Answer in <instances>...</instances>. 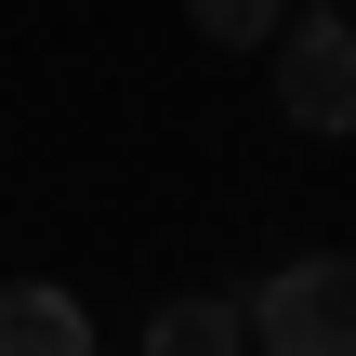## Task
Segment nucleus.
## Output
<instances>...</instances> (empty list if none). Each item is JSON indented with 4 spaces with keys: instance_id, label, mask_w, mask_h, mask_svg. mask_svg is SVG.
I'll list each match as a JSON object with an SVG mask.
<instances>
[{
    "instance_id": "obj_1",
    "label": "nucleus",
    "mask_w": 356,
    "mask_h": 356,
    "mask_svg": "<svg viewBox=\"0 0 356 356\" xmlns=\"http://www.w3.org/2000/svg\"><path fill=\"white\" fill-rule=\"evenodd\" d=\"M251 356H356V251H291L238 291Z\"/></svg>"
},
{
    "instance_id": "obj_2",
    "label": "nucleus",
    "mask_w": 356,
    "mask_h": 356,
    "mask_svg": "<svg viewBox=\"0 0 356 356\" xmlns=\"http://www.w3.org/2000/svg\"><path fill=\"white\" fill-rule=\"evenodd\" d=\"M264 53H277V106H291V132L343 145V132H356V26H343V13H291Z\"/></svg>"
},
{
    "instance_id": "obj_3",
    "label": "nucleus",
    "mask_w": 356,
    "mask_h": 356,
    "mask_svg": "<svg viewBox=\"0 0 356 356\" xmlns=\"http://www.w3.org/2000/svg\"><path fill=\"white\" fill-rule=\"evenodd\" d=\"M0 356H92L79 291H53V277H0Z\"/></svg>"
},
{
    "instance_id": "obj_4",
    "label": "nucleus",
    "mask_w": 356,
    "mask_h": 356,
    "mask_svg": "<svg viewBox=\"0 0 356 356\" xmlns=\"http://www.w3.org/2000/svg\"><path fill=\"white\" fill-rule=\"evenodd\" d=\"M145 356H251V317H238V291H172V304L145 317Z\"/></svg>"
},
{
    "instance_id": "obj_5",
    "label": "nucleus",
    "mask_w": 356,
    "mask_h": 356,
    "mask_svg": "<svg viewBox=\"0 0 356 356\" xmlns=\"http://www.w3.org/2000/svg\"><path fill=\"white\" fill-rule=\"evenodd\" d=\"M185 13H198V40H211V53H264V40L291 26V0H185Z\"/></svg>"
},
{
    "instance_id": "obj_6",
    "label": "nucleus",
    "mask_w": 356,
    "mask_h": 356,
    "mask_svg": "<svg viewBox=\"0 0 356 356\" xmlns=\"http://www.w3.org/2000/svg\"><path fill=\"white\" fill-rule=\"evenodd\" d=\"M304 13H330V0H304Z\"/></svg>"
}]
</instances>
